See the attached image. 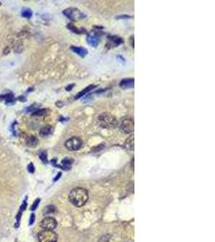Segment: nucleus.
I'll use <instances>...</instances> for the list:
<instances>
[{"label": "nucleus", "mask_w": 215, "mask_h": 242, "mask_svg": "<svg viewBox=\"0 0 215 242\" xmlns=\"http://www.w3.org/2000/svg\"><path fill=\"white\" fill-rule=\"evenodd\" d=\"M89 199V194L86 189L77 187L72 189L69 194V199L76 207H82L85 205Z\"/></svg>", "instance_id": "f257e3e1"}, {"label": "nucleus", "mask_w": 215, "mask_h": 242, "mask_svg": "<svg viewBox=\"0 0 215 242\" xmlns=\"http://www.w3.org/2000/svg\"><path fill=\"white\" fill-rule=\"evenodd\" d=\"M98 124L103 129H112L118 126V120L111 114L102 113L98 117Z\"/></svg>", "instance_id": "f03ea898"}, {"label": "nucleus", "mask_w": 215, "mask_h": 242, "mask_svg": "<svg viewBox=\"0 0 215 242\" xmlns=\"http://www.w3.org/2000/svg\"><path fill=\"white\" fill-rule=\"evenodd\" d=\"M28 170L30 173H34L35 167H34V165H33L32 163L29 164L28 166Z\"/></svg>", "instance_id": "b1692460"}, {"label": "nucleus", "mask_w": 215, "mask_h": 242, "mask_svg": "<svg viewBox=\"0 0 215 242\" xmlns=\"http://www.w3.org/2000/svg\"><path fill=\"white\" fill-rule=\"evenodd\" d=\"M73 86H74V84H72V85H69V86H68V87H66V90H68V91L71 90H72V87H73Z\"/></svg>", "instance_id": "bb28decb"}, {"label": "nucleus", "mask_w": 215, "mask_h": 242, "mask_svg": "<svg viewBox=\"0 0 215 242\" xmlns=\"http://www.w3.org/2000/svg\"><path fill=\"white\" fill-rule=\"evenodd\" d=\"M46 112H47V110L42 109V110H40V111H37V112H34V113H33V115H44V114H46Z\"/></svg>", "instance_id": "5701e85b"}, {"label": "nucleus", "mask_w": 215, "mask_h": 242, "mask_svg": "<svg viewBox=\"0 0 215 242\" xmlns=\"http://www.w3.org/2000/svg\"><path fill=\"white\" fill-rule=\"evenodd\" d=\"M52 132H53V128L51 126H45L40 129V134L41 137H48L52 133Z\"/></svg>", "instance_id": "9b49d317"}, {"label": "nucleus", "mask_w": 215, "mask_h": 242, "mask_svg": "<svg viewBox=\"0 0 215 242\" xmlns=\"http://www.w3.org/2000/svg\"><path fill=\"white\" fill-rule=\"evenodd\" d=\"M71 50H72L73 53L78 54V56H81V57H85L86 54L88 53L87 50H86V48H82V47L72 46L71 47Z\"/></svg>", "instance_id": "9d476101"}, {"label": "nucleus", "mask_w": 215, "mask_h": 242, "mask_svg": "<svg viewBox=\"0 0 215 242\" xmlns=\"http://www.w3.org/2000/svg\"><path fill=\"white\" fill-rule=\"evenodd\" d=\"M125 147L129 150H133L134 149V136L129 137V138H128V140L126 141Z\"/></svg>", "instance_id": "dca6fc26"}, {"label": "nucleus", "mask_w": 215, "mask_h": 242, "mask_svg": "<svg viewBox=\"0 0 215 242\" xmlns=\"http://www.w3.org/2000/svg\"><path fill=\"white\" fill-rule=\"evenodd\" d=\"M61 173H59V174H57V177H56V179H54V181H57V179H59V178L61 177Z\"/></svg>", "instance_id": "cd10ccee"}, {"label": "nucleus", "mask_w": 215, "mask_h": 242, "mask_svg": "<svg viewBox=\"0 0 215 242\" xmlns=\"http://www.w3.org/2000/svg\"><path fill=\"white\" fill-rule=\"evenodd\" d=\"M38 239L40 242H57L58 236L53 230L44 229L39 233Z\"/></svg>", "instance_id": "7ed1b4c3"}, {"label": "nucleus", "mask_w": 215, "mask_h": 242, "mask_svg": "<svg viewBox=\"0 0 215 242\" xmlns=\"http://www.w3.org/2000/svg\"><path fill=\"white\" fill-rule=\"evenodd\" d=\"M63 14L72 20H79L85 17L84 14L77 8H68L63 12Z\"/></svg>", "instance_id": "423d86ee"}, {"label": "nucleus", "mask_w": 215, "mask_h": 242, "mask_svg": "<svg viewBox=\"0 0 215 242\" xmlns=\"http://www.w3.org/2000/svg\"><path fill=\"white\" fill-rule=\"evenodd\" d=\"M109 43L111 44L112 46H118L122 43V40L117 36L109 37Z\"/></svg>", "instance_id": "f8f14e48"}, {"label": "nucleus", "mask_w": 215, "mask_h": 242, "mask_svg": "<svg viewBox=\"0 0 215 242\" xmlns=\"http://www.w3.org/2000/svg\"><path fill=\"white\" fill-rule=\"evenodd\" d=\"M0 4H1V3H0Z\"/></svg>", "instance_id": "c85d7f7f"}, {"label": "nucleus", "mask_w": 215, "mask_h": 242, "mask_svg": "<svg viewBox=\"0 0 215 242\" xmlns=\"http://www.w3.org/2000/svg\"><path fill=\"white\" fill-rule=\"evenodd\" d=\"M39 143L38 139L36 138L34 136H31V137H28V139L26 140V144L29 147H36Z\"/></svg>", "instance_id": "ddd939ff"}, {"label": "nucleus", "mask_w": 215, "mask_h": 242, "mask_svg": "<svg viewBox=\"0 0 215 242\" xmlns=\"http://www.w3.org/2000/svg\"><path fill=\"white\" fill-rule=\"evenodd\" d=\"M94 87H95V86H94V85H90V86H89V87H86V88L84 89L83 90H82L81 92L78 93V94L76 95V97H75V98H76V99H78V98H81V97H82V96H83V95H85V94H87V93L89 92V91H90V90H93V89L94 88Z\"/></svg>", "instance_id": "2eb2a0df"}, {"label": "nucleus", "mask_w": 215, "mask_h": 242, "mask_svg": "<svg viewBox=\"0 0 215 242\" xmlns=\"http://www.w3.org/2000/svg\"><path fill=\"white\" fill-rule=\"evenodd\" d=\"M87 41L88 43L90 44V45H91V46L97 47L98 44L99 43V38L98 37V35L93 33V34H90L88 36Z\"/></svg>", "instance_id": "1a4fd4ad"}, {"label": "nucleus", "mask_w": 215, "mask_h": 242, "mask_svg": "<svg viewBox=\"0 0 215 242\" xmlns=\"http://www.w3.org/2000/svg\"><path fill=\"white\" fill-rule=\"evenodd\" d=\"M73 162V160L71 159L70 158H65L62 160V167L65 169H69L72 166V164Z\"/></svg>", "instance_id": "4468645a"}, {"label": "nucleus", "mask_w": 215, "mask_h": 242, "mask_svg": "<svg viewBox=\"0 0 215 242\" xmlns=\"http://www.w3.org/2000/svg\"><path fill=\"white\" fill-rule=\"evenodd\" d=\"M65 145L67 149L70 150V151H77V150H79L82 148L83 142L79 137H73L68 139L65 141Z\"/></svg>", "instance_id": "39448f33"}, {"label": "nucleus", "mask_w": 215, "mask_h": 242, "mask_svg": "<svg viewBox=\"0 0 215 242\" xmlns=\"http://www.w3.org/2000/svg\"><path fill=\"white\" fill-rule=\"evenodd\" d=\"M68 27H69V28L70 29L71 31L72 32H74V33H81L82 32H81V30H78V28H77L76 27H75L74 25H72V24H69L68 25Z\"/></svg>", "instance_id": "4be33fe9"}, {"label": "nucleus", "mask_w": 215, "mask_h": 242, "mask_svg": "<svg viewBox=\"0 0 215 242\" xmlns=\"http://www.w3.org/2000/svg\"><path fill=\"white\" fill-rule=\"evenodd\" d=\"M126 18H131L130 16H120L117 17V19H126Z\"/></svg>", "instance_id": "a878e982"}, {"label": "nucleus", "mask_w": 215, "mask_h": 242, "mask_svg": "<svg viewBox=\"0 0 215 242\" xmlns=\"http://www.w3.org/2000/svg\"><path fill=\"white\" fill-rule=\"evenodd\" d=\"M40 199H37L35 200V202H34V203H33L32 206V208H31V210H32V211H35V210H36V208H37V207H38L39 203H40Z\"/></svg>", "instance_id": "412c9836"}, {"label": "nucleus", "mask_w": 215, "mask_h": 242, "mask_svg": "<svg viewBox=\"0 0 215 242\" xmlns=\"http://www.w3.org/2000/svg\"><path fill=\"white\" fill-rule=\"evenodd\" d=\"M34 221H35V215L34 214H32V215H31V218H30V220H29V224L32 225L33 223H34Z\"/></svg>", "instance_id": "393cba45"}, {"label": "nucleus", "mask_w": 215, "mask_h": 242, "mask_svg": "<svg viewBox=\"0 0 215 242\" xmlns=\"http://www.w3.org/2000/svg\"><path fill=\"white\" fill-rule=\"evenodd\" d=\"M39 156H40V158L44 164L48 163V156H47V154H46L45 151H42L39 154Z\"/></svg>", "instance_id": "6ab92c4d"}, {"label": "nucleus", "mask_w": 215, "mask_h": 242, "mask_svg": "<svg viewBox=\"0 0 215 242\" xmlns=\"http://www.w3.org/2000/svg\"><path fill=\"white\" fill-rule=\"evenodd\" d=\"M134 84H135L134 78H126L121 81L119 86L122 88H133Z\"/></svg>", "instance_id": "6e6552de"}, {"label": "nucleus", "mask_w": 215, "mask_h": 242, "mask_svg": "<svg viewBox=\"0 0 215 242\" xmlns=\"http://www.w3.org/2000/svg\"><path fill=\"white\" fill-rule=\"evenodd\" d=\"M40 227L44 229L48 230H53L56 229L57 225V222L54 218L52 217H46L40 222Z\"/></svg>", "instance_id": "0eeeda50"}, {"label": "nucleus", "mask_w": 215, "mask_h": 242, "mask_svg": "<svg viewBox=\"0 0 215 242\" xmlns=\"http://www.w3.org/2000/svg\"><path fill=\"white\" fill-rule=\"evenodd\" d=\"M98 242H114L111 235H104L99 239Z\"/></svg>", "instance_id": "a211bd4d"}, {"label": "nucleus", "mask_w": 215, "mask_h": 242, "mask_svg": "<svg viewBox=\"0 0 215 242\" xmlns=\"http://www.w3.org/2000/svg\"><path fill=\"white\" fill-rule=\"evenodd\" d=\"M21 14H22L23 17L30 18L31 16H32V12L30 9H23L22 12H21Z\"/></svg>", "instance_id": "aec40b11"}, {"label": "nucleus", "mask_w": 215, "mask_h": 242, "mask_svg": "<svg viewBox=\"0 0 215 242\" xmlns=\"http://www.w3.org/2000/svg\"><path fill=\"white\" fill-rule=\"evenodd\" d=\"M56 211V208L54 206H48V207H46L44 209V215H49V214L54 213Z\"/></svg>", "instance_id": "f3484780"}, {"label": "nucleus", "mask_w": 215, "mask_h": 242, "mask_svg": "<svg viewBox=\"0 0 215 242\" xmlns=\"http://www.w3.org/2000/svg\"><path fill=\"white\" fill-rule=\"evenodd\" d=\"M134 129H135V124L134 120L132 117L122 118L120 124V130L122 131L123 133H133Z\"/></svg>", "instance_id": "20e7f679"}]
</instances>
